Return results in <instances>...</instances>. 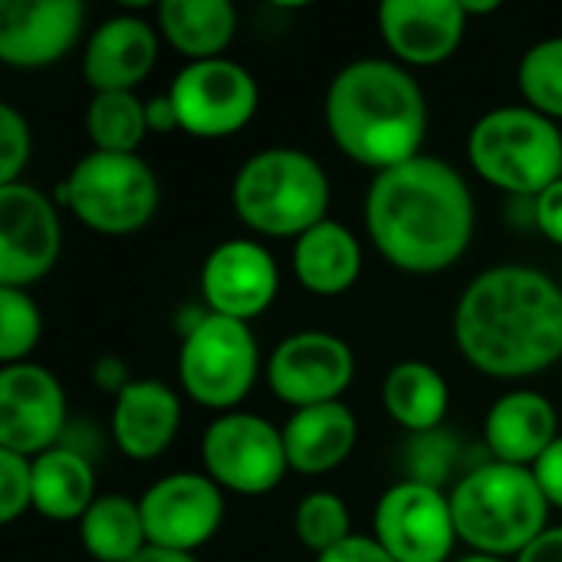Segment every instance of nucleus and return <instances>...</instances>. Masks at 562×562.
I'll list each match as a JSON object with an SVG mask.
<instances>
[{
    "mask_svg": "<svg viewBox=\"0 0 562 562\" xmlns=\"http://www.w3.org/2000/svg\"><path fill=\"white\" fill-rule=\"evenodd\" d=\"M43 319L26 290L0 286V362L20 366L36 349Z\"/></svg>",
    "mask_w": 562,
    "mask_h": 562,
    "instance_id": "nucleus-31",
    "label": "nucleus"
},
{
    "mask_svg": "<svg viewBox=\"0 0 562 562\" xmlns=\"http://www.w3.org/2000/svg\"><path fill=\"white\" fill-rule=\"evenodd\" d=\"M560 415L550 398L537 392H510L487 412L484 441L501 464L533 468L560 438Z\"/></svg>",
    "mask_w": 562,
    "mask_h": 562,
    "instance_id": "nucleus-21",
    "label": "nucleus"
},
{
    "mask_svg": "<svg viewBox=\"0 0 562 562\" xmlns=\"http://www.w3.org/2000/svg\"><path fill=\"white\" fill-rule=\"evenodd\" d=\"M168 99L181 132L194 138H227L254 119L260 89L240 63L221 56L188 63L175 76Z\"/></svg>",
    "mask_w": 562,
    "mask_h": 562,
    "instance_id": "nucleus-9",
    "label": "nucleus"
},
{
    "mask_svg": "<svg viewBox=\"0 0 562 562\" xmlns=\"http://www.w3.org/2000/svg\"><path fill=\"white\" fill-rule=\"evenodd\" d=\"M375 540L395 562H448L458 543L451 497L408 477L392 484L375 507Z\"/></svg>",
    "mask_w": 562,
    "mask_h": 562,
    "instance_id": "nucleus-11",
    "label": "nucleus"
},
{
    "mask_svg": "<svg viewBox=\"0 0 562 562\" xmlns=\"http://www.w3.org/2000/svg\"><path fill=\"white\" fill-rule=\"evenodd\" d=\"M95 382L102 385V389H109V392H122L125 385H128V375H125V369H122V362H115V359H102L99 366H95Z\"/></svg>",
    "mask_w": 562,
    "mask_h": 562,
    "instance_id": "nucleus-40",
    "label": "nucleus"
},
{
    "mask_svg": "<svg viewBox=\"0 0 562 562\" xmlns=\"http://www.w3.org/2000/svg\"><path fill=\"white\" fill-rule=\"evenodd\" d=\"M458 562H504L501 557H484V553H474V557H464V560Z\"/></svg>",
    "mask_w": 562,
    "mask_h": 562,
    "instance_id": "nucleus-43",
    "label": "nucleus"
},
{
    "mask_svg": "<svg viewBox=\"0 0 562 562\" xmlns=\"http://www.w3.org/2000/svg\"><path fill=\"white\" fill-rule=\"evenodd\" d=\"M517 82L530 109L547 119H562V36L530 46L520 59Z\"/></svg>",
    "mask_w": 562,
    "mask_h": 562,
    "instance_id": "nucleus-29",
    "label": "nucleus"
},
{
    "mask_svg": "<svg viewBox=\"0 0 562 562\" xmlns=\"http://www.w3.org/2000/svg\"><path fill=\"white\" fill-rule=\"evenodd\" d=\"M458 540L484 557H520L547 527L550 501L530 468L481 464L451 491Z\"/></svg>",
    "mask_w": 562,
    "mask_h": 562,
    "instance_id": "nucleus-4",
    "label": "nucleus"
},
{
    "mask_svg": "<svg viewBox=\"0 0 562 562\" xmlns=\"http://www.w3.org/2000/svg\"><path fill=\"white\" fill-rule=\"evenodd\" d=\"M132 562H198L191 553H175V550H161V547H145Z\"/></svg>",
    "mask_w": 562,
    "mask_h": 562,
    "instance_id": "nucleus-41",
    "label": "nucleus"
},
{
    "mask_svg": "<svg viewBox=\"0 0 562 562\" xmlns=\"http://www.w3.org/2000/svg\"><path fill=\"white\" fill-rule=\"evenodd\" d=\"M145 112H148V132H175V128H181L178 125V112H175L168 92L155 95L151 102H145Z\"/></svg>",
    "mask_w": 562,
    "mask_h": 562,
    "instance_id": "nucleus-39",
    "label": "nucleus"
},
{
    "mask_svg": "<svg viewBox=\"0 0 562 562\" xmlns=\"http://www.w3.org/2000/svg\"><path fill=\"white\" fill-rule=\"evenodd\" d=\"M349 507L342 504V497L329 494V491H316L306 494L296 507L293 527L296 537L306 550H313L316 557L329 553L333 547H339L342 540H349Z\"/></svg>",
    "mask_w": 562,
    "mask_h": 562,
    "instance_id": "nucleus-30",
    "label": "nucleus"
},
{
    "mask_svg": "<svg viewBox=\"0 0 562 562\" xmlns=\"http://www.w3.org/2000/svg\"><path fill=\"white\" fill-rule=\"evenodd\" d=\"M359 441V422L349 405L326 402L300 408L283 428V448L290 471L296 474H326L339 468Z\"/></svg>",
    "mask_w": 562,
    "mask_h": 562,
    "instance_id": "nucleus-22",
    "label": "nucleus"
},
{
    "mask_svg": "<svg viewBox=\"0 0 562 562\" xmlns=\"http://www.w3.org/2000/svg\"><path fill=\"white\" fill-rule=\"evenodd\" d=\"M454 471V438L438 431L428 435H415L408 445V481L438 487L451 477Z\"/></svg>",
    "mask_w": 562,
    "mask_h": 562,
    "instance_id": "nucleus-32",
    "label": "nucleus"
},
{
    "mask_svg": "<svg viewBox=\"0 0 562 562\" xmlns=\"http://www.w3.org/2000/svg\"><path fill=\"white\" fill-rule=\"evenodd\" d=\"M352 375L356 356L349 342L319 329L286 336L267 362L270 392L296 412L339 402V395L352 385Z\"/></svg>",
    "mask_w": 562,
    "mask_h": 562,
    "instance_id": "nucleus-12",
    "label": "nucleus"
},
{
    "mask_svg": "<svg viewBox=\"0 0 562 562\" xmlns=\"http://www.w3.org/2000/svg\"><path fill=\"white\" fill-rule=\"evenodd\" d=\"M461 3H464L468 16H477V13H497V10H501V3H497V0H461Z\"/></svg>",
    "mask_w": 562,
    "mask_h": 562,
    "instance_id": "nucleus-42",
    "label": "nucleus"
},
{
    "mask_svg": "<svg viewBox=\"0 0 562 562\" xmlns=\"http://www.w3.org/2000/svg\"><path fill=\"white\" fill-rule=\"evenodd\" d=\"M517 562H562V527L543 530V533L517 557Z\"/></svg>",
    "mask_w": 562,
    "mask_h": 562,
    "instance_id": "nucleus-38",
    "label": "nucleus"
},
{
    "mask_svg": "<svg viewBox=\"0 0 562 562\" xmlns=\"http://www.w3.org/2000/svg\"><path fill=\"white\" fill-rule=\"evenodd\" d=\"M530 471H533V477H537L543 497L550 501V507H560L562 510V438H557V441L547 448V454H543Z\"/></svg>",
    "mask_w": 562,
    "mask_h": 562,
    "instance_id": "nucleus-36",
    "label": "nucleus"
},
{
    "mask_svg": "<svg viewBox=\"0 0 562 562\" xmlns=\"http://www.w3.org/2000/svg\"><path fill=\"white\" fill-rule=\"evenodd\" d=\"M26 161H30V125L10 102H3L0 105V188L16 184Z\"/></svg>",
    "mask_w": 562,
    "mask_h": 562,
    "instance_id": "nucleus-34",
    "label": "nucleus"
},
{
    "mask_svg": "<svg viewBox=\"0 0 562 562\" xmlns=\"http://www.w3.org/2000/svg\"><path fill=\"white\" fill-rule=\"evenodd\" d=\"M379 30L395 59L408 66H438L454 56L468 30L461 0H385Z\"/></svg>",
    "mask_w": 562,
    "mask_h": 562,
    "instance_id": "nucleus-18",
    "label": "nucleus"
},
{
    "mask_svg": "<svg viewBox=\"0 0 562 562\" xmlns=\"http://www.w3.org/2000/svg\"><path fill=\"white\" fill-rule=\"evenodd\" d=\"M326 128L356 165L382 175L422 155L428 102L405 66L356 59L329 82Z\"/></svg>",
    "mask_w": 562,
    "mask_h": 562,
    "instance_id": "nucleus-3",
    "label": "nucleus"
},
{
    "mask_svg": "<svg viewBox=\"0 0 562 562\" xmlns=\"http://www.w3.org/2000/svg\"><path fill=\"white\" fill-rule=\"evenodd\" d=\"M382 402L385 412L412 435H428L438 431L445 415H448V382L445 375L418 359L398 362L389 369L385 382H382Z\"/></svg>",
    "mask_w": 562,
    "mask_h": 562,
    "instance_id": "nucleus-26",
    "label": "nucleus"
},
{
    "mask_svg": "<svg viewBox=\"0 0 562 562\" xmlns=\"http://www.w3.org/2000/svg\"><path fill=\"white\" fill-rule=\"evenodd\" d=\"M257 366L260 352L247 323L204 313L188 326L178 375L191 402L214 412L240 405L257 382Z\"/></svg>",
    "mask_w": 562,
    "mask_h": 562,
    "instance_id": "nucleus-8",
    "label": "nucleus"
},
{
    "mask_svg": "<svg viewBox=\"0 0 562 562\" xmlns=\"http://www.w3.org/2000/svg\"><path fill=\"white\" fill-rule=\"evenodd\" d=\"M66 425V395L53 372L33 362L0 369V448L40 458Z\"/></svg>",
    "mask_w": 562,
    "mask_h": 562,
    "instance_id": "nucleus-14",
    "label": "nucleus"
},
{
    "mask_svg": "<svg viewBox=\"0 0 562 562\" xmlns=\"http://www.w3.org/2000/svg\"><path fill=\"white\" fill-rule=\"evenodd\" d=\"M293 273L313 296H342L362 273V247L349 227L323 221L296 237Z\"/></svg>",
    "mask_w": 562,
    "mask_h": 562,
    "instance_id": "nucleus-23",
    "label": "nucleus"
},
{
    "mask_svg": "<svg viewBox=\"0 0 562 562\" xmlns=\"http://www.w3.org/2000/svg\"><path fill=\"white\" fill-rule=\"evenodd\" d=\"M86 128L95 151L135 155L148 132L145 102L135 92H95L86 112Z\"/></svg>",
    "mask_w": 562,
    "mask_h": 562,
    "instance_id": "nucleus-28",
    "label": "nucleus"
},
{
    "mask_svg": "<svg viewBox=\"0 0 562 562\" xmlns=\"http://www.w3.org/2000/svg\"><path fill=\"white\" fill-rule=\"evenodd\" d=\"M158 59V33L132 13L105 20L86 43L82 76L95 92H135Z\"/></svg>",
    "mask_w": 562,
    "mask_h": 562,
    "instance_id": "nucleus-19",
    "label": "nucleus"
},
{
    "mask_svg": "<svg viewBox=\"0 0 562 562\" xmlns=\"http://www.w3.org/2000/svg\"><path fill=\"white\" fill-rule=\"evenodd\" d=\"M280 290V273L270 250L257 240H227L214 247L201 267V293L207 313L250 323Z\"/></svg>",
    "mask_w": 562,
    "mask_h": 562,
    "instance_id": "nucleus-16",
    "label": "nucleus"
},
{
    "mask_svg": "<svg viewBox=\"0 0 562 562\" xmlns=\"http://www.w3.org/2000/svg\"><path fill=\"white\" fill-rule=\"evenodd\" d=\"M82 23L79 0H3L0 59L16 69H43L76 46Z\"/></svg>",
    "mask_w": 562,
    "mask_h": 562,
    "instance_id": "nucleus-17",
    "label": "nucleus"
},
{
    "mask_svg": "<svg viewBox=\"0 0 562 562\" xmlns=\"http://www.w3.org/2000/svg\"><path fill=\"white\" fill-rule=\"evenodd\" d=\"M95 504L92 464L72 448H49L33 458V510L49 520H82Z\"/></svg>",
    "mask_w": 562,
    "mask_h": 562,
    "instance_id": "nucleus-25",
    "label": "nucleus"
},
{
    "mask_svg": "<svg viewBox=\"0 0 562 562\" xmlns=\"http://www.w3.org/2000/svg\"><path fill=\"white\" fill-rule=\"evenodd\" d=\"M33 507V461L0 448V524H13Z\"/></svg>",
    "mask_w": 562,
    "mask_h": 562,
    "instance_id": "nucleus-33",
    "label": "nucleus"
},
{
    "mask_svg": "<svg viewBox=\"0 0 562 562\" xmlns=\"http://www.w3.org/2000/svg\"><path fill=\"white\" fill-rule=\"evenodd\" d=\"M366 227L395 270L431 277L468 254L474 198L448 161L418 155L375 175L366 194Z\"/></svg>",
    "mask_w": 562,
    "mask_h": 562,
    "instance_id": "nucleus-1",
    "label": "nucleus"
},
{
    "mask_svg": "<svg viewBox=\"0 0 562 562\" xmlns=\"http://www.w3.org/2000/svg\"><path fill=\"white\" fill-rule=\"evenodd\" d=\"M59 247L56 204L20 181L0 188V286L23 290L43 280L56 267Z\"/></svg>",
    "mask_w": 562,
    "mask_h": 562,
    "instance_id": "nucleus-13",
    "label": "nucleus"
},
{
    "mask_svg": "<svg viewBox=\"0 0 562 562\" xmlns=\"http://www.w3.org/2000/svg\"><path fill=\"white\" fill-rule=\"evenodd\" d=\"M201 461L217 487L247 497L273 491L290 471L283 431L247 412H231L211 422L201 441Z\"/></svg>",
    "mask_w": 562,
    "mask_h": 562,
    "instance_id": "nucleus-10",
    "label": "nucleus"
},
{
    "mask_svg": "<svg viewBox=\"0 0 562 562\" xmlns=\"http://www.w3.org/2000/svg\"><path fill=\"white\" fill-rule=\"evenodd\" d=\"M148 547L194 553L224 520L221 487L207 474H171L145 491L138 501Z\"/></svg>",
    "mask_w": 562,
    "mask_h": 562,
    "instance_id": "nucleus-15",
    "label": "nucleus"
},
{
    "mask_svg": "<svg viewBox=\"0 0 562 562\" xmlns=\"http://www.w3.org/2000/svg\"><path fill=\"white\" fill-rule=\"evenodd\" d=\"M181 425V398L151 379L128 382L115 395L112 408V438L119 451L132 461L161 458Z\"/></svg>",
    "mask_w": 562,
    "mask_h": 562,
    "instance_id": "nucleus-20",
    "label": "nucleus"
},
{
    "mask_svg": "<svg viewBox=\"0 0 562 562\" xmlns=\"http://www.w3.org/2000/svg\"><path fill=\"white\" fill-rule=\"evenodd\" d=\"M237 217L267 237H303L326 221L329 178L300 148H267L244 161L234 178Z\"/></svg>",
    "mask_w": 562,
    "mask_h": 562,
    "instance_id": "nucleus-5",
    "label": "nucleus"
},
{
    "mask_svg": "<svg viewBox=\"0 0 562 562\" xmlns=\"http://www.w3.org/2000/svg\"><path fill=\"white\" fill-rule=\"evenodd\" d=\"M165 40L191 63L221 59L237 33V10L231 0H165L158 7Z\"/></svg>",
    "mask_w": 562,
    "mask_h": 562,
    "instance_id": "nucleus-24",
    "label": "nucleus"
},
{
    "mask_svg": "<svg viewBox=\"0 0 562 562\" xmlns=\"http://www.w3.org/2000/svg\"><path fill=\"white\" fill-rule=\"evenodd\" d=\"M468 158L494 188L533 201L562 178V132L530 105H504L471 128Z\"/></svg>",
    "mask_w": 562,
    "mask_h": 562,
    "instance_id": "nucleus-6",
    "label": "nucleus"
},
{
    "mask_svg": "<svg viewBox=\"0 0 562 562\" xmlns=\"http://www.w3.org/2000/svg\"><path fill=\"white\" fill-rule=\"evenodd\" d=\"M79 540L95 562H132L145 547V520L138 501L102 494L79 520Z\"/></svg>",
    "mask_w": 562,
    "mask_h": 562,
    "instance_id": "nucleus-27",
    "label": "nucleus"
},
{
    "mask_svg": "<svg viewBox=\"0 0 562 562\" xmlns=\"http://www.w3.org/2000/svg\"><path fill=\"white\" fill-rule=\"evenodd\" d=\"M316 562H395L375 537H349Z\"/></svg>",
    "mask_w": 562,
    "mask_h": 562,
    "instance_id": "nucleus-37",
    "label": "nucleus"
},
{
    "mask_svg": "<svg viewBox=\"0 0 562 562\" xmlns=\"http://www.w3.org/2000/svg\"><path fill=\"white\" fill-rule=\"evenodd\" d=\"M533 224L550 244L562 247V178L533 198Z\"/></svg>",
    "mask_w": 562,
    "mask_h": 562,
    "instance_id": "nucleus-35",
    "label": "nucleus"
},
{
    "mask_svg": "<svg viewBox=\"0 0 562 562\" xmlns=\"http://www.w3.org/2000/svg\"><path fill=\"white\" fill-rule=\"evenodd\" d=\"M461 356L491 379H527L562 359V290L540 270H484L454 310Z\"/></svg>",
    "mask_w": 562,
    "mask_h": 562,
    "instance_id": "nucleus-2",
    "label": "nucleus"
},
{
    "mask_svg": "<svg viewBox=\"0 0 562 562\" xmlns=\"http://www.w3.org/2000/svg\"><path fill=\"white\" fill-rule=\"evenodd\" d=\"M158 178L138 155L89 151L59 184L56 201L99 234H135L158 211Z\"/></svg>",
    "mask_w": 562,
    "mask_h": 562,
    "instance_id": "nucleus-7",
    "label": "nucleus"
}]
</instances>
